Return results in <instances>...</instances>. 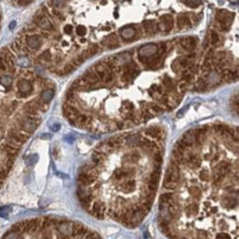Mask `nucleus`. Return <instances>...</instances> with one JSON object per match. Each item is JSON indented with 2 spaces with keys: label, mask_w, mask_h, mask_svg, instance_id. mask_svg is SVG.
I'll list each match as a JSON object with an SVG mask.
<instances>
[{
  "label": "nucleus",
  "mask_w": 239,
  "mask_h": 239,
  "mask_svg": "<svg viewBox=\"0 0 239 239\" xmlns=\"http://www.w3.org/2000/svg\"><path fill=\"white\" fill-rule=\"evenodd\" d=\"M60 221V219H58ZM39 228V227H38ZM38 230V229H36ZM36 230L35 232H31V234H27V232H17V238L15 239H39L38 235H36ZM53 239H102V237L98 235L96 232H93V230H89L86 235L84 236H76L74 235L72 232L71 235H62L56 230V226H55V232H54V237Z\"/></svg>",
  "instance_id": "1"
},
{
  "label": "nucleus",
  "mask_w": 239,
  "mask_h": 239,
  "mask_svg": "<svg viewBox=\"0 0 239 239\" xmlns=\"http://www.w3.org/2000/svg\"><path fill=\"white\" fill-rule=\"evenodd\" d=\"M41 120L40 118H32V117H28L27 116L24 119H20L18 120V125L20 129H22V131H24L27 134H32L34 132V130L36 129V127L40 125Z\"/></svg>",
  "instance_id": "2"
},
{
  "label": "nucleus",
  "mask_w": 239,
  "mask_h": 239,
  "mask_svg": "<svg viewBox=\"0 0 239 239\" xmlns=\"http://www.w3.org/2000/svg\"><path fill=\"white\" fill-rule=\"evenodd\" d=\"M95 73L97 74L98 78L102 80L103 83H110L112 80V72L109 69H107L104 64L98 63L95 65Z\"/></svg>",
  "instance_id": "3"
},
{
  "label": "nucleus",
  "mask_w": 239,
  "mask_h": 239,
  "mask_svg": "<svg viewBox=\"0 0 239 239\" xmlns=\"http://www.w3.org/2000/svg\"><path fill=\"white\" fill-rule=\"evenodd\" d=\"M34 23H35V26H38L39 28L43 30H46V31H51L53 30V24H52V22L49 20V19L43 15L42 13H39V15H36L34 17Z\"/></svg>",
  "instance_id": "4"
},
{
  "label": "nucleus",
  "mask_w": 239,
  "mask_h": 239,
  "mask_svg": "<svg viewBox=\"0 0 239 239\" xmlns=\"http://www.w3.org/2000/svg\"><path fill=\"white\" fill-rule=\"evenodd\" d=\"M9 138L17 141L20 145H23L24 142L28 140L29 138V134H27L22 130H17V129H12V130L9 132Z\"/></svg>",
  "instance_id": "5"
},
{
  "label": "nucleus",
  "mask_w": 239,
  "mask_h": 239,
  "mask_svg": "<svg viewBox=\"0 0 239 239\" xmlns=\"http://www.w3.org/2000/svg\"><path fill=\"white\" fill-rule=\"evenodd\" d=\"M180 44L185 50L192 51L193 49L196 46V44H197V39L194 38V36H184L180 40Z\"/></svg>",
  "instance_id": "6"
},
{
  "label": "nucleus",
  "mask_w": 239,
  "mask_h": 239,
  "mask_svg": "<svg viewBox=\"0 0 239 239\" xmlns=\"http://www.w3.org/2000/svg\"><path fill=\"white\" fill-rule=\"evenodd\" d=\"M82 77L86 80L87 83L91 84V85H95V84L99 83V78H98L97 74L95 73V71H93V69H87V71H85Z\"/></svg>",
  "instance_id": "7"
},
{
  "label": "nucleus",
  "mask_w": 239,
  "mask_h": 239,
  "mask_svg": "<svg viewBox=\"0 0 239 239\" xmlns=\"http://www.w3.org/2000/svg\"><path fill=\"white\" fill-rule=\"evenodd\" d=\"M26 41H27V44L29 45V47H31V49H34V50L39 49V47L41 46V44H42L40 36L36 35V34H31V35H28L26 38Z\"/></svg>",
  "instance_id": "8"
},
{
  "label": "nucleus",
  "mask_w": 239,
  "mask_h": 239,
  "mask_svg": "<svg viewBox=\"0 0 239 239\" xmlns=\"http://www.w3.org/2000/svg\"><path fill=\"white\" fill-rule=\"evenodd\" d=\"M181 142L186 147V148H192L195 145V137L193 134V131H188L186 134H183L181 139Z\"/></svg>",
  "instance_id": "9"
},
{
  "label": "nucleus",
  "mask_w": 239,
  "mask_h": 239,
  "mask_svg": "<svg viewBox=\"0 0 239 239\" xmlns=\"http://www.w3.org/2000/svg\"><path fill=\"white\" fill-rule=\"evenodd\" d=\"M18 87H19V91H21V94L23 95H29V93L32 91V85L30 83L29 80H26V78H22L18 82Z\"/></svg>",
  "instance_id": "10"
},
{
  "label": "nucleus",
  "mask_w": 239,
  "mask_h": 239,
  "mask_svg": "<svg viewBox=\"0 0 239 239\" xmlns=\"http://www.w3.org/2000/svg\"><path fill=\"white\" fill-rule=\"evenodd\" d=\"M161 21H162L163 26L165 28V32H169L170 30H172L174 24V19L171 15H164L161 17Z\"/></svg>",
  "instance_id": "11"
},
{
  "label": "nucleus",
  "mask_w": 239,
  "mask_h": 239,
  "mask_svg": "<svg viewBox=\"0 0 239 239\" xmlns=\"http://www.w3.org/2000/svg\"><path fill=\"white\" fill-rule=\"evenodd\" d=\"M142 26H143V29H145V33L148 34V35H153L156 31L158 30L156 28V24H154V22L151 21V20H147L142 23Z\"/></svg>",
  "instance_id": "12"
},
{
  "label": "nucleus",
  "mask_w": 239,
  "mask_h": 239,
  "mask_svg": "<svg viewBox=\"0 0 239 239\" xmlns=\"http://www.w3.org/2000/svg\"><path fill=\"white\" fill-rule=\"evenodd\" d=\"M190 23H191V19H190V15H187L186 13L184 15H179L178 18H176V24L180 29L182 28H184V27H187L190 26Z\"/></svg>",
  "instance_id": "13"
},
{
  "label": "nucleus",
  "mask_w": 239,
  "mask_h": 239,
  "mask_svg": "<svg viewBox=\"0 0 239 239\" xmlns=\"http://www.w3.org/2000/svg\"><path fill=\"white\" fill-rule=\"evenodd\" d=\"M98 51H99V46H98V44L93 43V44H91V45H89V47L87 49L86 51L82 53V56H83L84 60H86V58H91V56L95 55Z\"/></svg>",
  "instance_id": "14"
},
{
  "label": "nucleus",
  "mask_w": 239,
  "mask_h": 239,
  "mask_svg": "<svg viewBox=\"0 0 239 239\" xmlns=\"http://www.w3.org/2000/svg\"><path fill=\"white\" fill-rule=\"evenodd\" d=\"M118 41H119L118 36H117L116 34L111 33V34H109L107 38H105V40H104L103 44H104V45H106V46L112 47V46H116V45H118Z\"/></svg>",
  "instance_id": "15"
},
{
  "label": "nucleus",
  "mask_w": 239,
  "mask_h": 239,
  "mask_svg": "<svg viewBox=\"0 0 239 239\" xmlns=\"http://www.w3.org/2000/svg\"><path fill=\"white\" fill-rule=\"evenodd\" d=\"M145 136H148V137L156 138V139H161V137H162L161 130H160L159 128H156V127L148 128L147 130H145Z\"/></svg>",
  "instance_id": "16"
},
{
  "label": "nucleus",
  "mask_w": 239,
  "mask_h": 239,
  "mask_svg": "<svg viewBox=\"0 0 239 239\" xmlns=\"http://www.w3.org/2000/svg\"><path fill=\"white\" fill-rule=\"evenodd\" d=\"M1 151L6 154L7 156H12V158H15V156L19 153V149L12 148L10 145H8L7 143H4L1 148Z\"/></svg>",
  "instance_id": "17"
},
{
  "label": "nucleus",
  "mask_w": 239,
  "mask_h": 239,
  "mask_svg": "<svg viewBox=\"0 0 239 239\" xmlns=\"http://www.w3.org/2000/svg\"><path fill=\"white\" fill-rule=\"evenodd\" d=\"M54 96V91L51 89V88H49V89H45V91H42V94H41V100L45 104L47 103H50L52 100V98Z\"/></svg>",
  "instance_id": "18"
},
{
  "label": "nucleus",
  "mask_w": 239,
  "mask_h": 239,
  "mask_svg": "<svg viewBox=\"0 0 239 239\" xmlns=\"http://www.w3.org/2000/svg\"><path fill=\"white\" fill-rule=\"evenodd\" d=\"M163 87L167 89V91H174L175 88H176V86H175L174 82L172 80V78L169 76H165L163 78Z\"/></svg>",
  "instance_id": "19"
},
{
  "label": "nucleus",
  "mask_w": 239,
  "mask_h": 239,
  "mask_svg": "<svg viewBox=\"0 0 239 239\" xmlns=\"http://www.w3.org/2000/svg\"><path fill=\"white\" fill-rule=\"evenodd\" d=\"M136 34V29L132 28V27H127V28H123L121 30V36L126 40H129L132 36Z\"/></svg>",
  "instance_id": "20"
},
{
  "label": "nucleus",
  "mask_w": 239,
  "mask_h": 239,
  "mask_svg": "<svg viewBox=\"0 0 239 239\" xmlns=\"http://www.w3.org/2000/svg\"><path fill=\"white\" fill-rule=\"evenodd\" d=\"M223 78H224L226 82H230V80H234V73L229 69H223Z\"/></svg>",
  "instance_id": "21"
},
{
  "label": "nucleus",
  "mask_w": 239,
  "mask_h": 239,
  "mask_svg": "<svg viewBox=\"0 0 239 239\" xmlns=\"http://www.w3.org/2000/svg\"><path fill=\"white\" fill-rule=\"evenodd\" d=\"M209 41L210 43L214 44V45H218V41H219V35H218V33L216 31H210L209 33Z\"/></svg>",
  "instance_id": "22"
},
{
  "label": "nucleus",
  "mask_w": 239,
  "mask_h": 239,
  "mask_svg": "<svg viewBox=\"0 0 239 239\" xmlns=\"http://www.w3.org/2000/svg\"><path fill=\"white\" fill-rule=\"evenodd\" d=\"M149 109H150V111L152 112L153 115H154V114H161L162 111H164V108H163L162 106H159V105H156V104L151 105L149 107Z\"/></svg>",
  "instance_id": "23"
},
{
  "label": "nucleus",
  "mask_w": 239,
  "mask_h": 239,
  "mask_svg": "<svg viewBox=\"0 0 239 239\" xmlns=\"http://www.w3.org/2000/svg\"><path fill=\"white\" fill-rule=\"evenodd\" d=\"M206 85H207V82L204 80L203 77L198 78L197 82H196V87H197V89H199V91H204V89L206 88Z\"/></svg>",
  "instance_id": "24"
},
{
  "label": "nucleus",
  "mask_w": 239,
  "mask_h": 239,
  "mask_svg": "<svg viewBox=\"0 0 239 239\" xmlns=\"http://www.w3.org/2000/svg\"><path fill=\"white\" fill-rule=\"evenodd\" d=\"M12 83V78L11 76H2L0 78V84L4 86H10Z\"/></svg>",
  "instance_id": "25"
},
{
  "label": "nucleus",
  "mask_w": 239,
  "mask_h": 239,
  "mask_svg": "<svg viewBox=\"0 0 239 239\" xmlns=\"http://www.w3.org/2000/svg\"><path fill=\"white\" fill-rule=\"evenodd\" d=\"M210 69H212V61H204L203 65H202V71L203 72H210Z\"/></svg>",
  "instance_id": "26"
},
{
  "label": "nucleus",
  "mask_w": 239,
  "mask_h": 239,
  "mask_svg": "<svg viewBox=\"0 0 239 239\" xmlns=\"http://www.w3.org/2000/svg\"><path fill=\"white\" fill-rule=\"evenodd\" d=\"M87 120H88V118H87L86 115H82V114H80V115L76 117L75 122H78V123H82V125H84V123L87 122Z\"/></svg>",
  "instance_id": "27"
},
{
  "label": "nucleus",
  "mask_w": 239,
  "mask_h": 239,
  "mask_svg": "<svg viewBox=\"0 0 239 239\" xmlns=\"http://www.w3.org/2000/svg\"><path fill=\"white\" fill-rule=\"evenodd\" d=\"M84 61H85V60H84V58H83V56H82V55H80V56H76V58H73L72 64H73V65H74V66H80Z\"/></svg>",
  "instance_id": "28"
},
{
  "label": "nucleus",
  "mask_w": 239,
  "mask_h": 239,
  "mask_svg": "<svg viewBox=\"0 0 239 239\" xmlns=\"http://www.w3.org/2000/svg\"><path fill=\"white\" fill-rule=\"evenodd\" d=\"M150 91H154V94H158V95H162L163 94L162 86H161V85H154V86H151Z\"/></svg>",
  "instance_id": "29"
},
{
  "label": "nucleus",
  "mask_w": 239,
  "mask_h": 239,
  "mask_svg": "<svg viewBox=\"0 0 239 239\" xmlns=\"http://www.w3.org/2000/svg\"><path fill=\"white\" fill-rule=\"evenodd\" d=\"M215 56V50L214 49H209V50H207V53H206V56H205V60L206 61H212Z\"/></svg>",
  "instance_id": "30"
},
{
  "label": "nucleus",
  "mask_w": 239,
  "mask_h": 239,
  "mask_svg": "<svg viewBox=\"0 0 239 239\" xmlns=\"http://www.w3.org/2000/svg\"><path fill=\"white\" fill-rule=\"evenodd\" d=\"M172 71H173L175 74H178V73L181 71V66H180V64H179L178 60H175V61L172 63Z\"/></svg>",
  "instance_id": "31"
},
{
  "label": "nucleus",
  "mask_w": 239,
  "mask_h": 239,
  "mask_svg": "<svg viewBox=\"0 0 239 239\" xmlns=\"http://www.w3.org/2000/svg\"><path fill=\"white\" fill-rule=\"evenodd\" d=\"M76 33H77V35H80V36L85 35V34H86V28H85L84 26H77L76 27Z\"/></svg>",
  "instance_id": "32"
},
{
  "label": "nucleus",
  "mask_w": 239,
  "mask_h": 239,
  "mask_svg": "<svg viewBox=\"0 0 239 239\" xmlns=\"http://www.w3.org/2000/svg\"><path fill=\"white\" fill-rule=\"evenodd\" d=\"M40 58H42V60H45V61H50V60L52 58L50 51H44L43 53L40 55Z\"/></svg>",
  "instance_id": "33"
},
{
  "label": "nucleus",
  "mask_w": 239,
  "mask_h": 239,
  "mask_svg": "<svg viewBox=\"0 0 239 239\" xmlns=\"http://www.w3.org/2000/svg\"><path fill=\"white\" fill-rule=\"evenodd\" d=\"M183 4H187L188 7L195 8V7H198V6L202 4V2H201V1H183Z\"/></svg>",
  "instance_id": "34"
},
{
  "label": "nucleus",
  "mask_w": 239,
  "mask_h": 239,
  "mask_svg": "<svg viewBox=\"0 0 239 239\" xmlns=\"http://www.w3.org/2000/svg\"><path fill=\"white\" fill-rule=\"evenodd\" d=\"M9 212H10V207H2V208H0V216L7 217V214Z\"/></svg>",
  "instance_id": "35"
},
{
  "label": "nucleus",
  "mask_w": 239,
  "mask_h": 239,
  "mask_svg": "<svg viewBox=\"0 0 239 239\" xmlns=\"http://www.w3.org/2000/svg\"><path fill=\"white\" fill-rule=\"evenodd\" d=\"M7 69H8V66H7V64H6V62H4V58L0 56V71L4 72V71H7Z\"/></svg>",
  "instance_id": "36"
},
{
  "label": "nucleus",
  "mask_w": 239,
  "mask_h": 239,
  "mask_svg": "<svg viewBox=\"0 0 239 239\" xmlns=\"http://www.w3.org/2000/svg\"><path fill=\"white\" fill-rule=\"evenodd\" d=\"M74 69H75V66L73 65V64H67V65L64 67V73L69 74V73H72Z\"/></svg>",
  "instance_id": "37"
},
{
  "label": "nucleus",
  "mask_w": 239,
  "mask_h": 239,
  "mask_svg": "<svg viewBox=\"0 0 239 239\" xmlns=\"http://www.w3.org/2000/svg\"><path fill=\"white\" fill-rule=\"evenodd\" d=\"M52 13H53V15H54V17H56V18L60 19V20H62V19H63V15H62V13L58 10H56V9H54Z\"/></svg>",
  "instance_id": "38"
},
{
  "label": "nucleus",
  "mask_w": 239,
  "mask_h": 239,
  "mask_svg": "<svg viewBox=\"0 0 239 239\" xmlns=\"http://www.w3.org/2000/svg\"><path fill=\"white\" fill-rule=\"evenodd\" d=\"M64 32L67 33V34L72 33L73 32V27L71 26V24H66V26L64 27Z\"/></svg>",
  "instance_id": "39"
},
{
  "label": "nucleus",
  "mask_w": 239,
  "mask_h": 239,
  "mask_svg": "<svg viewBox=\"0 0 239 239\" xmlns=\"http://www.w3.org/2000/svg\"><path fill=\"white\" fill-rule=\"evenodd\" d=\"M50 4H55V7L61 8V7H63V4H65V2H64V1H52V2H50Z\"/></svg>",
  "instance_id": "40"
},
{
  "label": "nucleus",
  "mask_w": 239,
  "mask_h": 239,
  "mask_svg": "<svg viewBox=\"0 0 239 239\" xmlns=\"http://www.w3.org/2000/svg\"><path fill=\"white\" fill-rule=\"evenodd\" d=\"M60 128H61V125H60V123H58V122L54 123V125H52V126H51V129L53 131H58Z\"/></svg>",
  "instance_id": "41"
},
{
  "label": "nucleus",
  "mask_w": 239,
  "mask_h": 239,
  "mask_svg": "<svg viewBox=\"0 0 239 239\" xmlns=\"http://www.w3.org/2000/svg\"><path fill=\"white\" fill-rule=\"evenodd\" d=\"M208 44H209V38L206 36V38H205V42H204V44H203L204 49H206V47L208 46Z\"/></svg>",
  "instance_id": "42"
},
{
  "label": "nucleus",
  "mask_w": 239,
  "mask_h": 239,
  "mask_svg": "<svg viewBox=\"0 0 239 239\" xmlns=\"http://www.w3.org/2000/svg\"><path fill=\"white\" fill-rule=\"evenodd\" d=\"M30 4L31 1H18V4H21V6H28Z\"/></svg>",
  "instance_id": "43"
},
{
  "label": "nucleus",
  "mask_w": 239,
  "mask_h": 239,
  "mask_svg": "<svg viewBox=\"0 0 239 239\" xmlns=\"http://www.w3.org/2000/svg\"><path fill=\"white\" fill-rule=\"evenodd\" d=\"M15 21H12V22H11V24H10V27H9V28L12 30L13 28H15Z\"/></svg>",
  "instance_id": "44"
},
{
  "label": "nucleus",
  "mask_w": 239,
  "mask_h": 239,
  "mask_svg": "<svg viewBox=\"0 0 239 239\" xmlns=\"http://www.w3.org/2000/svg\"><path fill=\"white\" fill-rule=\"evenodd\" d=\"M42 138H43V139H49V138H50V134H42Z\"/></svg>",
  "instance_id": "45"
},
{
  "label": "nucleus",
  "mask_w": 239,
  "mask_h": 239,
  "mask_svg": "<svg viewBox=\"0 0 239 239\" xmlns=\"http://www.w3.org/2000/svg\"><path fill=\"white\" fill-rule=\"evenodd\" d=\"M62 45H63V46H67V43H66V42H63Z\"/></svg>",
  "instance_id": "46"
},
{
  "label": "nucleus",
  "mask_w": 239,
  "mask_h": 239,
  "mask_svg": "<svg viewBox=\"0 0 239 239\" xmlns=\"http://www.w3.org/2000/svg\"><path fill=\"white\" fill-rule=\"evenodd\" d=\"M1 187H2V181H0V190H1Z\"/></svg>",
  "instance_id": "47"
}]
</instances>
